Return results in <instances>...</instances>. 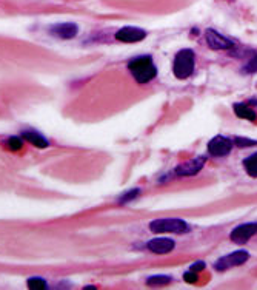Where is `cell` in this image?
<instances>
[{
	"label": "cell",
	"mask_w": 257,
	"mask_h": 290,
	"mask_svg": "<svg viewBox=\"0 0 257 290\" xmlns=\"http://www.w3.org/2000/svg\"><path fill=\"white\" fill-rule=\"evenodd\" d=\"M139 195H140V188H133L130 191L123 193V195L119 198V204H128V202H131L133 199H136Z\"/></svg>",
	"instance_id": "cell-18"
},
{
	"label": "cell",
	"mask_w": 257,
	"mask_h": 290,
	"mask_svg": "<svg viewBox=\"0 0 257 290\" xmlns=\"http://www.w3.org/2000/svg\"><path fill=\"white\" fill-rule=\"evenodd\" d=\"M183 279H185L186 283H190V284L197 283V272H193V270H188V272L183 275Z\"/></svg>",
	"instance_id": "cell-21"
},
{
	"label": "cell",
	"mask_w": 257,
	"mask_h": 290,
	"mask_svg": "<svg viewBox=\"0 0 257 290\" xmlns=\"http://www.w3.org/2000/svg\"><path fill=\"white\" fill-rule=\"evenodd\" d=\"M250 259V253L245 252V250H237V252H233L230 255H225L220 259L216 261L214 269L217 272H225V270H228L231 267H237V266H242L245 264L246 261Z\"/></svg>",
	"instance_id": "cell-4"
},
{
	"label": "cell",
	"mask_w": 257,
	"mask_h": 290,
	"mask_svg": "<svg viewBox=\"0 0 257 290\" xmlns=\"http://www.w3.org/2000/svg\"><path fill=\"white\" fill-rule=\"evenodd\" d=\"M254 235H257V222H246V224L237 226L231 231L230 239L234 244H245V243H248Z\"/></svg>",
	"instance_id": "cell-5"
},
{
	"label": "cell",
	"mask_w": 257,
	"mask_h": 290,
	"mask_svg": "<svg viewBox=\"0 0 257 290\" xmlns=\"http://www.w3.org/2000/svg\"><path fill=\"white\" fill-rule=\"evenodd\" d=\"M205 39H206V43L211 48V50H216V51H223V50H231L234 46V43L230 41V39L223 37L222 34H219L214 30H206L205 31Z\"/></svg>",
	"instance_id": "cell-9"
},
{
	"label": "cell",
	"mask_w": 257,
	"mask_h": 290,
	"mask_svg": "<svg viewBox=\"0 0 257 290\" xmlns=\"http://www.w3.org/2000/svg\"><path fill=\"white\" fill-rule=\"evenodd\" d=\"M128 70L137 83H148L157 76V66L150 56L134 57L128 62Z\"/></svg>",
	"instance_id": "cell-1"
},
{
	"label": "cell",
	"mask_w": 257,
	"mask_h": 290,
	"mask_svg": "<svg viewBox=\"0 0 257 290\" xmlns=\"http://www.w3.org/2000/svg\"><path fill=\"white\" fill-rule=\"evenodd\" d=\"M150 230L153 233H188L190 226L186 224L183 219L179 218H163L156 219L150 222Z\"/></svg>",
	"instance_id": "cell-3"
},
{
	"label": "cell",
	"mask_w": 257,
	"mask_h": 290,
	"mask_svg": "<svg viewBox=\"0 0 257 290\" xmlns=\"http://www.w3.org/2000/svg\"><path fill=\"white\" fill-rule=\"evenodd\" d=\"M28 289L31 290H45L48 289V284L42 278H29L28 279Z\"/></svg>",
	"instance_id": "cell-17"
},
{
	"label": "cell",
	"mask_w": 257,
	"mask_h": 290,
	"mask_svg": "<svg viewBox=\"0 0 257 290\" xmlns=\"http://www.w3.org/2000/svg\"><path fill=\"white\" fill-rule=\"evenodd\" d=\"M3 144H5V147L8 150H11V151H20L23 148V141L20 138H14L13 136V138L6 139Z\"/></svg>",
	"instance_id": "cell-16"
},
{
	"label": "cell",
	"mask_w": 257,
	"mask_h": 290,
	"mask_svg": "<svg viewBox=\"0 0 257 290\" xmlns=\"http://www.w3.org/2000/svg\"><path fill=\"white\" fill-rule=\"evenodd\" d=\"M205 269V263L203 261H197V263H193L190 270H193V272H200V270Z\"/></svg>",
	"instance_id": "cell-22"
},
{
	"label": "cell",
	"mask_w": 257,
	"mask_h": 290,
	"mask_svg": "<svg viewBox=\"0 0 257 290\" xmlns=\"http://www.w3.org/2000/svg\"><path fill=\"white\" fill-rule=\"evenodd\" d=\"M148 250L156 255H165V253H170L171 250H174L176 243L170 238H156L151 239L150 243L146 244Z\"/></svg>",
	"instance_id": "cell-11"
},
{
	"label": "cell",
	"mask_w": 257,
	"mask_h": 290,
	"mask_svg": "<svg viewBox=\"0 0 257 290\" xmlns=\"http://www.w3.org/2000/svg\"><path fill=\"white\" fill-rule=\"evenodd\" d=\"M194 63H196V56L193 50H185L179 51L174 57V63H173V73L177 79H188L193 71H194Z\"/></svg>",
	"instance_id": "cell-2"
},
{
	"label": "cell",
	"mask_w": 257,
	"mask_h": 290,
	"mask_svg": "<svg viewBox=\"0 0 257 290\" xmlns=\"http://www.w3.org/2000/svg\"><path fill=\"white\" fill-rule=\"evenodd\" d=\"M233 145L234 142L225 136H214L210 142H208V153L211 156L216 158H222L226 156V154H230L233 150Z\"/></svg>",
	"instance_id": "cell-7"
},
{
	"label": "cell",
	"mask_w": 257,
	"mask_h": 290,
	"mask_svg": "<svg viewBox=\"0 0 257 290\" xmlns=\"http://www.w3.org/2000/svg\"><path fill=\"white\" fill-rule=\"evenodd\" d=\"M243 71L248 73V74H253V73H257V54L251 57V61L243 66Z\"/></svg>",
	"instance_id": "cell-20"
},
{
	"label": "cell",
	"mask_w": 257,
	"mask_h": 290,
	"mask_svg": "<svg viewBox=\"0 0 257 290\" xmlns=\"http://www.w3.org/2000/svg\"><path fill=\"white\" fill-rule=\"evenodd\" d=\"M234 145L236 147H240V148H245V147H254L257 145V141L254 139H248V138H234Z\"/></svg>",
	"instance_id": "cell-19"
},
{
	"label": "cell",
	"mask_w": 257,
	"mask_h": 290,
	"mask_svg": "<svg viewBox=\"0 0 257 290\" xmlns=\"http://www.w3.org/2000/svg\"><path fill=\"white\" fill-rule=\"evenodd\" d=\"M22 138H23V141L34 145V147H37V148H46L49 145V142L42 136V134H39L36 131H23Z\"/></svg>",
	"instance_id": "cell-12"
},
{
	"label": "cell",
	"mask_w": 257,
	"mask_h": 290,
	"mask_svg": "<svg viewBox=\"0 0 257 290\" xmlns=\"http://www.w3.org/2000/svg\"><path fill=\"white\" fill-rule=\"evenodd\" d=\"M205 164H206V156H196L190 161L179 164L174 168V173L177 176H194L203 168Z\"/></svg>",
	"instance_id": "cell-6"
},
{
	"label": "cell",
	"mask_w": 257,
	"mask_h": 290,
	"mask_svg": "<svg viewBox=\"0 0 257 290\" xmlns=\"http://www.w3.org/2000/svg\"><path fill=\"white\" fill-rule=\"evenodd\" d=\"M233 110H234L236 116L239 119H246V121H251V122H254L257 119L256 111L253 108H250L248 105H245V104H234Z\"/></svg>",
	"instance_id": "cell-13"
},
{
	"label": "cell",
	"mask_w": 257,
	"mask_h": 290,
	"mask_svg": "<svg viewBox=\"0 0 257 290\" xmlns=\"http://www.w3.org/2000/svg\"><path fill=\"white\" fill-rule=\"evenodd\" d=\"M49 33L59 39H74L79 34V26L73 22H66V23H56L49 28Z\"/></svg>",
	"instance_id": "cell-10"
},
{
	"label": "cell",
	"mask_w": 257,
	"mask_h": 290,
	"mask_svg": "<svg viewBox=\"0 0 257 290\" xmlns=\"http://www.w3.org/2000/svg\"><path fill=\"white\" fill-rule=\"evenodd\" d=\"M243 168L251 178H257V153L243 159Z\"/></svg>",
	"instance_id": "cell-14"
},
{
	"label": "cell",
	"mask_w": 257,
	"mask_h": 290,
	"mask_svg": "<svg viewBox=\"0 0 257 290\" xmlns=\"http://www.w3.org/2000/svg\"><path fill=\"white\" fill-rule=\"evenodd\" d=\"M145 37H146V31L136 26H123L116 33V39L119 42H123V43L142 42Z\"/></svg>",
	"instance_id": "cell-8"
},
{
	"label": "cell",
	"mask_w": 257,
	"mask_h": 290,
	"mask_svg": "<svg viewBox=\"0 0 257 290\" xmlns=\"http://www.w3.org/2000/svg\"><path fill=\"white\" fill-rule=\"evenodd\" d=\"M171 276H166V275H157V276H150L146 279V284L148 286H165V284H170L171 283Z\"/></svg>",
	"instance_id": "cell-15"
}]
</instances>
